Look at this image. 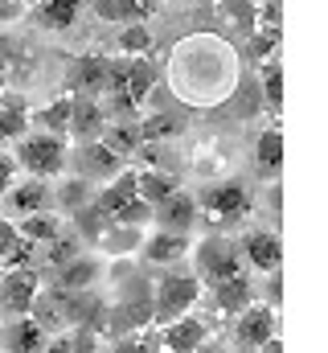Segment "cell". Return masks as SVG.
<instances>
[{"label": "cell", "instance_id": "cell-1", "mask_svg": "<svg viewBox=\"0 0 328 353\" xmlns=\"http://www.w3.org/2000/svg\"><path fill=\"white\" fill-rule=\"evenodd\" d=\"M17 169H25L29 176H41V181H58L70 165V140L66 136H54V132H25L17 140Z\"/></svg>", "mask_w": 328, "mask_h": 353}, {"label": "cell", "instance_id": "cell-2", "mask_svg": "<svg viewBox=\"0 0 328 353\" xmlns=\"http://www.w3.org/2000/svg\"><path fill=\"white\" fill-rule=\"evenodd\" d=\"M148 300H152V321L168 325V321L193 312V304L201 300V279L189 275V271H172V267H164V275L148 288Z\"/></svg>", "mask_w": 328, "mask_h": 353}, {"label": "cell", "instance_id": "cell-3", "mask_svg": "<svg viewBox=\"0 0 328 353\" xmlns=\"http://www.w3.org/2000/svg\"><path fill=\"white\" fill-rule=\"evenodd\" d=\"M246 214H250V189L243 181H214L197 197V222H209L214 230L243 222Z\"/></svg>", "mask_w": 328, "mask_h": 353}, {"label": "cell", "instance_id": "cell-4", "mask_svg": "<svg viewBox=\"0 0 328 353\" xmlns=\"http://www.w3.org/2000/svg\"><path fill=\"white\" fill-rule=\"evenodd\" d=\"M189 259H193V275L201 283H222L230 275H243V255H238V243H230L226 234H205L189 247Z\"/></svg>", "mask_w": 328, "mask_h": 353}, {"label": "cell", "instance_id": "cell-5", "mask_svg": "<svg viewBox=\"0 0 328 353\" xmlns=\"http://www.w3.org/2000/svg\"><path fill=\"white\" fill-rule=\"evenodd\" d=\"M37 296H41V279L33 267H12V271H0V312L8 316H29L37 308Z\"/></svg>", "mask_w": 328, "mask_h": 353}, {"label": "cell", "instance_id": "cell-6", "mask_svg": "<svg viewBox=\"0 0 328 353\" xmlns=\"http://www.w3.org/2000/svg\"><path fill=\"white\" fill-rule=\"evenodd\" d=\"M271 337H279V316H275V308H271V304H263V300H250L243 312H238L234 341H238L243 350L254 353L263 341H271Z\"/></svg>", "mask_w": 328, "mask_h": 353}, {"label": "cell", "instance_id": "cell-7", "mask_svg": "<svg viewBox=\"0 0 328 353\" xmlns=\"http://www.w3.org/2000/svg\"><path fill=\"white\" fill-rule=\"evenodd\" d=\"M238 255H243V267H254L258 275H267V271H275V267L283 263V243H279V234L275 230H246L243 243H238Z\"/></svg>", "mask_w": 328, "mask_h": 353}, {"label": "cell", "instance_id": "cell-8", "mask_svg": "<svg viewBox=\"0 0 328 353\" xmlns=\"http://www.w3.org/2000/svg\"><path fill=\"white\" fill-rule=\"evenodd\" d=\"M70 161L79 165V176L82 181H111V176L123 169V157H115L103 140H86L82 148H70Z\"/></svg>", "mask_w": 328, "mask_h": 353}, {"label": "cell", "instance_id": "cell-9", "mask_svg": "<svg viewBox=\"0 0 328 353\" xmlns=\"http://www.w3.org/2000/svg\"><path fill=\"white\" fill-rule=\"evenodd\" d=\"M103 128H107V107L99 103V99H90V94H74L70 99V123H66V140H99L103 136Z\"/></svg>", "mask_w": 328, "mask_h": 353}, {"label": "cell", "instance_id": "cell-10", "mask_svg": "<svg viewBox=\"0 0 328 353\" xmlns=\"http://www.w3.org/2000/svg\"><path fill=\"white\" fill-rule=\"evenodd\" d=\"M152 222L156 230H168V234H189L197 226V197H189L185 189L168 193L161 205H152Z\"/></svg>", "mask_w": 328, "mask_h": 353}, {"label": "cell", "instance_id": "cell-11", "mask_svg": "<svg viewBox=\"0 0 328 353\" xmlns=\"http://www.w3.org/2000/svg\"><path fill=\"white\" fill-rule=\"evenodd\" d=\"M50 341V329L37 316H17L0 329V350L4 353H41Z\"/></svg>", "mask_w": 328, "mask_h": 353}, {"label": "cell", "instance_id": "cell-12", "mask_svg": "<svg viewBox=\"0 0 328 353\" xmlns=\"http://www.w3.org/2000/svg\"><path fill=\"white\" fill-rule=\"evenodd\" d=\"M189 247L193 239L189 234H168V230H156V234H144L140 243V255L148 267H176L189 259Z\"/></svg>", "mask_w": 328, "mask_h": 353}, {"label": "cell", "instance_id": "cell-13", "mask_svg": "<svg viewBox=\"0 0 328 353\" xmlns=\"http://www.w3.org/2000/svg\"><path fill=\"white\" fill-rule=\"evenodd\" d=\"M209 341V325L201 321V316H176V321H168L161 325V350L168 353H193L197 345H205Z\"/></svg>", "mask_w": 328, "mask_h": 353}, {"label": "cell", "instance_id": "cell-14", "mask_svg": "<svg viewBox=\"0 0 328 353\" xmlns=\"http://www.w3.org/2000/svg\"><path fill=\"white\" fill-rule=\"evenodd\" d=\"M4 205H8V214H17V218H29V214H41V210H54L50 205V181H41V176H29V181H12L8 185V193L0 197Z\"/></svg>", "mask_w": 328, "mask_h": 353}, {"label": "cell", "instance_id": "cell-15", "mask_svg": "<svg viewBox=\"0 0 328 353\" xmlns=\"http://www.w3.org/2000/svg\"><path fill=\"white\" fill-rule=\"evenodd\" d=\"M156 87V66H152V58L148 54H140V58H127V70H123V87L115 90V94H123V99H132L136 107L152 94Z\"/></svg>", "mask_w": 328, "mask_h": 353}, {"label": "cell", "instance_id": "cell-16", "mask_svg": "<svg viewBox=\"0 0 328 353\" xmlns=\"http://www.w3.org/2000/svg\"><path fill=\"white\" fill-rule=\"evenodd\" d=\"M209 288H214V308H218L222 316H238L246 304L254 300V283H250L246 275H230V279L209 283Z\"/></svg>", "mask_w": 328, "mask_h": 353}, {"label": "cell", "instance_id": "cell-17", "mask_svg": "<svg viewBox=\"0 0 328 353\" xmlns=\"http://www.w3.org/2000/svg\"><path fill=\"white\" fill-rule=\"evenodd\" d=\"M99 271H103L99 259L82 251L70 263L58 267V283H54V288H58V292H90V283H99Z\"/></svg>", "mask_w": 328, "mask_h": 353}, {"label": "cell", "instance_id": "cell-18", "mask_svg": "<svg viewBox=\"0 0 328 353\" xmlns=\"http://www.w3.org/2000/svg\"><path fill=\"white\" fill-rule=\"evenodd\" d=\"M74 90L79 94H90V99H99L103 90H107V58H99V54H82L79 62H74Z\"/></svg>", "mask_w": 328, "mask_h": 353}, {"label": "cell", "instance_id": "cell-19", "mask_svg": "<svg viewBox=\"0 0 328 353\" xmlns=\"http://www.w3.org/2000/svg\"><path fill=\"white\" fill-rule=\"evenodd\" d=\"M132 197H136V169H127V165H123L119 173L107 181V189H99V193H94V205L111 218V214H115L123 201H132Z\"/></svg>", "mask_w": 328, "mask_h": 353}, {"label": "cell", "instance_id": "cell-20", "mask_svg": "<svg viewBox=\"0 0 328 353\" xmlns=\"http://www.w3.org/2000/svg\"><path fill=\"white\" fill-rule=\"evenodd\" d=\"M29 132V103L21 94H0V144L4 140H21Z\"/></svg>", "mask_w": 328, "mask_h": 353}, {"label": "cell", "instance_id": "cell-21", "mask_svg": "<svg viewBox=\"0 0 328 353\" xmlns=\"http://www.w3.org/2000/svg\"><path fill=\"white\" fill-rule=\"evenodd\" d=\"M140 243H144V230L107 222V230L94 239V251H103V255H132V251H140Z\"/></svg>", "mask_w": 328, "mask_h": 353}, {"label": "cell", "instance_id": "cell-22", "mask_svg": "<svg viewBox=\"0 0 328 353\" xmlns=\"http://www.w3.org/2000/svg\"><path fill=\"white\" fill-rule=\"evenodd\" d=\"M66 218H70V230H74V239H79L82 247H94V239H99V234L107 230V222H111V218L94 205V197H90L86 205H79L74 214H66Z\"/></svg>", "mask_w": 328, "mask_h": 353}, {"label": "cell", "instance_id": "cell-23", "mask_svg": "<svg viewBox=\"0 0 328 353\" xmlns=\"http://www.w3.org/2000/svg\"><path fill=\"white\" fill-rule=\"evenodd\" d=\"M181 189V176L176 173H164V169H144L136 173V197H144L148 205H161L168 193Z\"/></svg>", "mask_w": 328, "mask_h": 353}, {"label": "cell", "instance_id": "cell-24", "mask_svg": "<svg viewBox=\"0 0 328 353\" xmlns=\"http://www.w3.org/2000/svg\"><path fill=\"white\" fill-rule=\"evenodd\" d=\"M82 12V0H41L37 4V25L50 29V33H62L79 21Z\"/></svg>", "mask_w": 328, "mask_h": 353}, {"label": "cell", "instance_id": "cell-25", "mask_svg": "<svg viewBox=\"0 0 328 353\" xmlns=\"http://www.w3.org/2000/svg\"><path fill=\"white\" fill-rule=\"evenodd\" d=\"M17 226V234L21 239H29V243H37V247H45L58 230H62V218L54 214V210H41V214H29V218H17L12 222Z\"/></svg>", "mask_w": 328, "mask_h": 353}, {"label": "cell", "instance_id": "cell-26", "mask_svg": "<svg viewBox=\"0 0 328 353\" xmlns=\"http://www.w3.org/2000/svg\"><path fill=\"white\" fill-rule=\"evenodd\" d=\"M90 197H94V189H90V181H82V176L58 181V189L50 185V205H58V210H66V214H74V210L86 205Z\"/></svg>", "mask_w": 328, "mask_h": 353}, {"label": "cell", "instance_id": "cell-27", "mask_svg": "<svg viewBox=\"0 0 328 353\" xmlns=\"http://www.w3.org/2000/svg\"><path fill=\"white\" fill-rule=\"evenodd\" d=\"M254 165L263 173H279L283 169V132L279 128H267L258 140H254Z\"/></svg>", "mask_w": 328, "mask_h": 353}, {"label": "cell", "instance_id": "cell-28", "mask_svg": "<svg viewBox=\"0 0 328 353\" xmlns=\"http://www.w3.org/2000/svg\"><path fill=\"white\" fill-rule=\"evenodd\" d=\"M115 46H119V54H123V58H140V54H148V50H152V29H148L144 21H127V25L119 29Z\"/></svg>", "mask_w": 328, "mask_h": 353}, {"label": "cell", "instance_id": "cell-29", "mask_svg": "<svg viewBox=\"0 0 328 353\" xmlns=\"http://www.w3.org/2000/svg\"><path fill=\"white\" fill-rule=\"evenodd\" d=\"M148 8H152L148 0H94V12L107 17V21H119V25H127V21H144Z\"/></svg>", "mask_w": 328, "mask_h": 353}, {"label": "cell", "instance_id": "cell-30", "mask_svg": "<svg viewBox=\"0 0 328 353\" xmlns=\"http://www.w3.org/2000/svg\"><path fill=\"white\" fill-rule=\"evenodd\" d=\"M258 94H263V103H267L271 111H279V107H283V66H279V58H271V62L263 66Z\"/></svg>", "mask_w": 328, "mask_h": 353}, {"label": "cell", "instance_id": "cell-31", "mask_svg": "<svg viewBox=\"0 0 328 353\" xmlns=\"http://www.w3.org/2000/svg\"><path fill=\"white\" fill-rule=\"evenodd\" d=\"M74 255H82V243L74 239V230L66 234V226H62V230H58V234H54V239L45 243V263H50L54 271H58L62 263H70Z\"/></svg>", "mask_w": 328, "mask_h": 353}, {"label": "cell", "instance_id": "cell-32", "mask_svg": "<svg viewBox=\"0 0 328 353\" xmlns=\"http://www.w3.org/2000/svg\"><path fill=\"white\" fill-rule=\"evenodd\" d=\"M176 132H181V119L168 115V111H156V115L140 119V140H144V144H161V140L176 136Z\"/></svg>", "mask_w": 328, "mask_h": 353}, {"label": "cell", "instance_id": "cell-33", "mask_svg": "<svg viewBox=\"0 0 328 353\" xmlns=\"http://www.w3.org/2000/svg\"><path fill=\"white\" fill-rule=\"evenodd\" d=\"M37 123H41V132L66 136V123H70V94H62V99H54L50 107H41V111H37Z\"/></svg>", "mask_w": 328, "mask_h": 353}, {"label": "cell", "instance_id": "cell-34", "mask_svg": "<svg viewBox=\"0 0 328 353\" xmlns=\"http://www.w3.org/2000/svg\"><path fill=\"white\" fill-rule=\"evenodd\" d=\"M111 222H119V226H136V230H144L148 222H152V205L144 201V197H132V201H123L115 214H111Z\"/></svg>", "mask_w": 328, "mask_h": 353}, {"label": "cell", "instance_id": "cell-35", "mask_svg": "<svg viewBox=\"0 0 328 353\" xmlns=\"http://www.w3.org/2000/svg\"><path fill=\"white\" fill-rule=\"evenodd\" d=\"M222 17L243 29V33H254V0H222Z\"/></svg>", "mask_w": 328, "mask_h": 353}, {"label": "cell", "instance_id": "cell-36", "mask_svg": "<svg viewBox=\"0 0 328 353\" xmlns=\"http://www.w3.org/2000/svg\"><path fill=\"white\" fill-rule=\"evenodd\" d=\"M111 353H156V345H148L144 337H119L111 345Z\"/></svg>", "mask_w": 328, "mask_h": 353}, {"label": "cell", "instance_id": "cell-37", "mask_svg": "<svg viewBox=\"0 0 328 353\" xmlns=\"http://www.w3.org/2000/svg\"><path fill=\"white\" fill-rule=\"evenodd\" d=\"M21 243V234H17V226L12 222H0V263L12 255V247Z\"/></svg>", "mask_w": 328, "mask_h": 353}, {"label": "cell", "instance_id": "cell-38", "mask_svg": "<svg viewBox=\"0 0 328 353\" xmlns=\"http://www.w3.org/2000/svg\"><path fill=\"white\" fill-rule=\"evenodd\" d=\"M12 181H17V161H12V152H0V197L8 193Z\"/></svg>", "mask_w": 328, "mask_h": 353}, {"label": "cell", "instance_id": "cell-39", "mask_svg": "<svg viewBox=\"0 0 328 353\" xmlns=\"http://www.w3.org/2000/svg\"><path fill=\"white\" fill-rule=\"evenodd\" d=\"M279 300H283V275H279V267H275V271H267V304L279 308Z\"/></svg>", "mask_w": 328, "mask_h": 353}, {"label": "cell", "instance_id": "cell-40", "mask_svg": "<svg viewBox=\"0 0 328 353\" xmlns=\"http://www.w3.org/2000/svg\"><path fill=\"white\" fill-rule=\"evenodd\" d=\"M12 58H17V41H12L8 33H0V70H4Z\"/></svg>", "mask_w": 328, "mask_h": 353}, {"label": "cell", "instance_id": "cell-41", "mask_svg": "<svg viewBox=\"0 0 328 353\" xmlns=\"http://www.w3.org/2000/svg\"><path fill=\"white\" fill-rule=\"evenodd\" d=\"M41 353H74V350H70V333H62V337H50Z\"/></svg>", "mask_w": 328, "mask_h": 353}, {"label": "cell", "instance_id": "cell-42", "mask_svg": "<svg viewBox=\"0 0 328 353\" xmlns=\"http://www.w3.org/2000/svg\"><path fill=\"white\" fill-rule=\"evenodd\" d=\"M17 12H21V0H0V25H4V21H12Z\"/></svg>", "mask_w": 328, "mask_h": 353}, {"label": "cell", "instance_id": "cell-43", "mask_svg": "<svg viewBox=\"0 0 328 353\" xmlns=\"http://www.w3.org/2000/svg\"><path fill=\"white\" fill-rule=\"evenodd\" d=\"M254 353H283V341H279V337H271V341H263Z\"/></svg>", "mask_w": 328, "mask_h": 353}, {"label": "cell", "instance_id": "cell-44", "mask_svg": "<svg viewBox=\"0 0 328 353\" xmlns=\"http://www.w3.org/2000/svg\"><path fill=\"white\" fill-rule=\"evenodd\" d=\"M193 353H222V350H214V345L205 341V345H197V350H193Z\"/></svg>", "mask_w": 328, "mask_h": 353}, {"label": "cell", "instance_id": "cell-45", "mask_svg": "<svg viewBox=\"0 0 328 353\" xmlns=\"http://www.w3.org/2000/svg\"><path fill=\"white\" fill-rule=\"evenodd\" d=\"M0 94H4V70H0Z\"/></svg>", "mask_w": 328, "mask_h": 353}, {"label": "cell", "instance_id": "cell-46", "mask_svg": "<svg viewBox=\"0 0 328 353\" xmlns=\"http://www.w3.org/2000/svg\"><path fill=\"white\" fill-rule=\"evenodd\" d=\"M148 4H168V0H148Z\"/></svg>", "mask_w": 328, "mask_h": 353}, {"label": "cell", "instance_id": "cell-47", "mask_svg": "<svg viewBox=\"0 0 328 353\" xmlns=\"http://www.w3.org/2000/svg\"><path fill=\"white\" fill-rule=\"evenodd\" d=\"M254 4H258V0H254Z\"/></svg>", "mask_w": 328, "mask_h": 353}, {"label": "cell", "instance_id": "cell-48", "mask_svg": "<svg viewBox=\"0 0 328 353\" xmlns=\"http://www.w3.org/2000/svg\"><path fill=\"white\" fill-rule=\"evenodd\" d=\"M21 4H25V0H21Z\"/></svg>", "mask_w": 328, "mask_h": 353}]
</instances>
